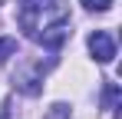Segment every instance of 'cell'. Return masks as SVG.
Listing matches in <instances>:
<instances>
[{
  "label": "cell",
  "instance_id": "obj_3",
  "mask_svg": "<svg viewBox=\"0 0 122 119\" xmlns=\"http://www.w3.org/2000/svg\"><path fill=\"white\" fill-rule=\"evenodd\" d=\"M13 53H17V40L13 37H0V63H7Z\"/></svg>",
  "mask_w": 122,
  "mask_h": 119
},
{
  "label": "cell",
  "instance_id": "obj_5",
  "mask_svg": "<svg viewBox=\"0 0 122 119\" xmlns=\"http://www.w3.org/2000/svg\"><path fill=\"white\" fill-rule=\"evenodd\" d=\"M46 119H69V109H66V106H53Z\"/></svg>",
  "mask_w": 122,
  "mask_h": 119
},
{
  "label": "cell",
  "instance_id": "obj_4",
  "mask_svg": "<svg viewBox=\"0 0 122 119\" xmlns=\"http://www.w3.org/2000/svg\"><path fill=\"white\" fill-rule=\"evenodd\" d=\"M79 3L86 7V10H99V13H102V10H109V7H112V0H79Z\"/></svg>",
  "mask_w": 122,
  "mask_h": 119
},
{
  "label": "cell",
  "instance_id": "obj_1",
  "mask_svg": "<svg viewBox=\"0 0 122 119\" xmlns=\"http://www.w3.org/2000/svg\"><path fill=\"white\" fill-rule=\"evenodd\" d=\"M17 3H20V10H17L20 30L30 40H36L53 23H66L69 20V10H66V3H60V0H17Z\"/></svg>",
  "mask_w": 122,
  "mask_h": 119
},
{
  "label": "cell",
  "instance_id": "obj_2",
  "mask_svg": "<svg viewBox=\"0 0 122 119\" xmlns=\"http://www.w3.org/2000/svg\"><path fill=\"white\" fill-rule=\"evenodd\" d=\"M89 53L96 56V63H112L116 60V40L109 33H102V30L89 33Z\"/></svg>",
  "mask_w": 122,
  "mask_h": 119
}]
</instances>
